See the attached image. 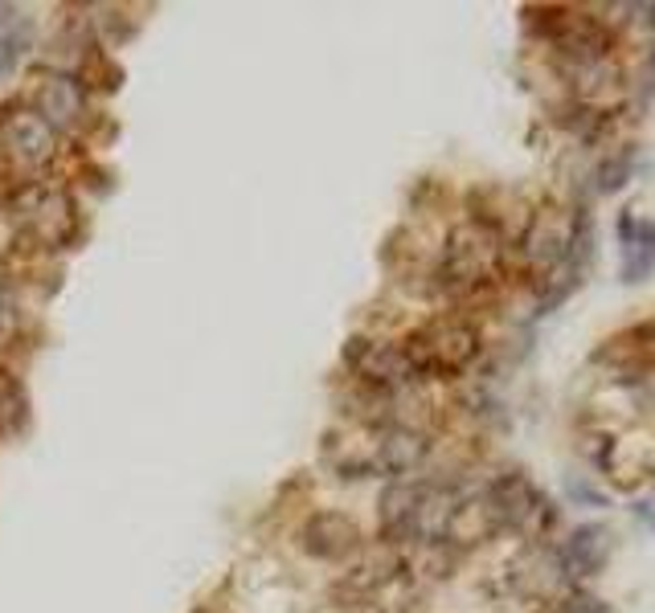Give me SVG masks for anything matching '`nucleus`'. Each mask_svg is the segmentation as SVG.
<instances>
[{
	"label": "nucleus",
	"instance_id": "nucleus-1",
	"mask_svg": "<svg viewBox=\"0 0 655 613\" xmlns=\"http://www.w3.org/2000/svg\"><path fill=\"white\" fill-rule=\"evenodd\" d=\"M430 454V438L418 426L393 421H353L328 429L324 462L341 478H406Z\"/></svg>",
	"mask_w": 655,
	"mask_h": 613
},
{
	"label": "nucleus",
	"instance_id": "nucleus-2",
	"mask_svg": "<svg viewBox=\"0 0 655 613\" xmlns=\"http://www.w3.org/2000/svg\"><path fill=\"white\" fill-rule=\"evenodd\" d=\"M504 254H508V238L499 225L484 217L459 221L438 250L435 287L451 299H471V294L487 291L504 275Z\"/></svg>",
	"mask_w": 655,
	"mask_h": 613
},
{
	"label": "nucleus",
	"instance_id": "nucleus-3",
	"mask_svg": "<svg viewBox=\"0 0 655 613\" xmlns=\"http://www.w3.org/2000/svg\"><path fill=\"white\" fill-rule=\"evenodd\" d=\"M402 352H406L410 368L418 372V381H455L480 360L484 336L463 315H438L402 339Z\"/></svg>",
	"mask_w": 655,
	"mask_h": 613
},
{
	"label": "nucleus",
	"instance_id": "nucleus-4",
	"mask_svg": "<svg viewBox=\"0 0 655 613\" xmlns=\"http://www.w3.org/2000/svg\"><path fill=\"white\" fill-rule=\"evenodd\" d=\"M4 213L13 221L16 245L30 242L37 250H62L79 233V200L58 181L21 184Z\"/></svg>",
	"mask_w": 655,
	"mask_h": 613
},
{
	"label": "nucleus",
	"instance_id": "nucleus-5",
	"mask_svg": "<svg viewBox=\"0 0 655 613\" xmlns=\"http://www.w3.org/2000/svg\"><path fill=\"white\" fill-rule=\"evenodd\" d=\"M484 499L492 507V520L499 532H516L525 540H545L558 528V507L529 475L499 471L484 483Z\"/></svg>",
	"mask_w": 655,
	"mask_h": 613
},
{
	"label": "nucleus",
	"instance_id": "nucleus-6",
	"mask_svg": "<svg viewBox=\"0 0 655 613\" xmlns=\"http://www.w3.org/2000/svg\"><path fill=\"white\" fill-rule=\"evenodd\" d=\"M62 136L25 103L0 107V155L21 172H42L54 164Z\"/></svg>",
	"mask_w": 655,
	"mask_h": 613
},
{
	"label": "nucleus",
	"instance_id": "nucleus-7",
	"mask_svg": "<svg viewBox=\"0 0 655 613\" xmlns=\"http://www.w3.org/2000/svg\"><path fill=\"white\" fill-rule=\"evenodd\" d=\"M344 368L357 377L369 393H410L418 381V372L410 368L402 344L374 336H353L344 344Z\"/></svg>",
	"mask_w": 655,
	"mask_h": 613
},
{
	"label": "nucleus",
	"instance_id": "nucleus-8",
	"mask_svg": "<svg viewBox=\"0 0 655 613\" xmlns=\"http://www.w3.org/2000/svg\"><path fill=\"white\" fill-rule=\"evenodd\" d=\"M33 111L42 119L66 136V131H79L87 123V82L70 70H46L37 74V86H33Z\"/></svg>",
	"mask_w": 655,
	"mask_h": 613
},
{
	"label": "nucleus",
	"instance_id": "nucleus-9",
	"mask_svg": "<svg viewBox=\"0 0 655 613\" xmlns=\"http://www.w3.org/2000/svg\"><path fill=\"white\" fill-rule=\"evenodd\" d=\"M299 544L315 560H348V556H357L365 548V536H360V523L353 516H344V511H315L299 528Z\"/></svg>",
	"mask_w": 655,
	"mask_h": 613
},
{
	"label": "nucleus",
	"instance_id": "nucleus-10",
	"mask_svg": "<svg viewBox=\"0 0 655 613\" xmlns=\"http://www.w3.org/2000/svg\"><path fill=\"white\" fill-rule=\"evenodd\" d=\"M610 552H614V540H610L607 523H582L558 544V560H562L565 577L582 585L610 565Z\"/></svg>",
	"mask_w": 655,
	"mask_h": 613
},
{
	"label": "nucleus",
	"instance_id": "nucleus-11",
	"mask_svg": "<svg viewBox=\"0 0 655 613\" xmlns=\"http://www.w3.org/2000/svg\"><path fill=\"white\" fill-rule=\"evenodd\" d=\"M623 282H647L655 275V225L652 221H640V230H635V242L623 245Z\"/></svg>",
	"mask_w": 655,
	"mask_h": 613
},
{
	"label": "nucleus",
	"instance_id": "nucleus-12",
	"mask_svg": "<svg viewBox=\"0 0 655 613\" xmlns=\"http://www.w3.org/2000/svg\"><path fill=\"white\" fill-rule=\"evenodd\" d=\"M558 119H562L565 131H574L582 143H598V139L610 131L614 115H607V111H594V107H586V103H574V99H570Z\"/></svg>",
	"mask_w": 655,
	"mask_h": 613
},
{
	"label": "nucleus",
	"instance_id": "nucleus-13",
	"mask_svg": "<svg viewBox=\"0 0 655 613\" xmlns=\"http://www.w3.org/2000/svg\"><path fill=\"white\" fill-rule=\"evenodd\" d=\"M631 172H635V152L623 148V152H610L598 172H594V193L598 197H610V193H619L627 181H631Z\"/></svg>",
	"mask_w": 655,
	"mask_h": 613
},
{
	"label": "nucleus",
	"instance_id": "nucleus-14",
	"mask_svg": "<svg viewBox=\"0 0 655 613\" xmlns=\"http://www.w3.org/2000/svg\"><path fill=\"white\" fill-rule=\"evenodd\" d=\"M30 42H33V30H9L0 33V78H9L21 66V58L30 54Z\"/></svg>",
	"mask_w": 655,
	"mask_h": 613
},
{
	"label": "nucleus",
	"instance_id": "nucleus-15",
	"mask_svg": "<svg viewBox=\"0 0 655 613\" xmlns=\"http://www.w3.org/2000/svg\"><path fill=\"white\" fill-rule=\"evenodd\" d=\"M565 490H570V499H574L577 507H610V495H607V490H598V487L590 483V478H582V475H570Z\"/></svg>",
	"mask_w": 655,
	"mask_h": 613
},
{
	"label": "nucleus",
	"instance_id": "nucleus-16",
	"mask_svg": "<svg viewBox=\"0 0 655 613\" xmlns=\"http://www.w3.org/2000/svg\"><path fill=\"white\" fill-rule=\"evenodd\" d=\"M614 230H619V242H623V245L635 242V230H640V217H635V209H623V213H619V221H614Z\"/></svg>",
	"mask_w": 655,
	"mask_h": 613
},
{
	"label": "nucleus",
	"instance_id": "nucleus-17",
	"mask_svg": "<svg viewBox=\"0 0 655 613\" xmlns=\"http://www.w3.org/2000/svg\"><path fill=\"white\" fill-rule=\"evenodd\" d=\"M4 320H9V299H4V287H0V332H4Z\"/></svg>",
	"mask_w": 655,
	"mask_h": 613
},
{
	"label": "nucleus",
	"instance_id": "nucleus-18",
	"mask_svg": "<svg viewBox=\"0 0 655 613\" xmlns=\"http://www.w3.org/2000/svg\"><path fill=\"white\" fill-rule=\"evenodd\" d=\"M643 13H647V21H652V25H655V4H647V9H643Z\"/></svg>",
	"mask_w": 655,
	"mask_h": 613
},
{
	"label": "nucleus",
	"instance_id": "nucleus-19",
	"mask_svg": "<svg viewBox=\"0 0 655 613\" xmlns=\"http://www.w3.org/2000/svg\"><path fill=\"white\" fill-rule=\"evenodd\" d=\"M652 532H655V520H652Z\"/></svg>",
	"mask_w": 655,
	"mask_h": 613
}]
</instances>
